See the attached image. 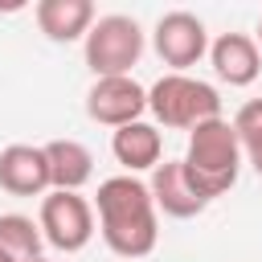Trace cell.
I'll return each mask as SVG.
<instances>
[{"instance_id": "7", "label": "cell", "mask_w": 262, "mask_h": 262, "mask_svg": "<svg viewBox=\"0 0 262 262\" xmlns=\"http://www.w3.org/2000/svg\"><path fill=\"white\" fill-rule=\"evenodd\" d=\"M147 111V90L123 74V78H94V86L86 90V115L111 131L127 127V123H139Z\"/></svg>"}, {"instance_id": "6", "label": "cell", "mask_w": 262, "mask_h": 262, "mask_svg": "<svg viewBox=\"0 0 262 262\" xmlns=\"http://www.w3.org/2000/svg\"><path fill=\"white\" fill-rule=\"evenodd\" d=\"M151 49L164 66H172V74H188V66H196L201 57H209V29L196 12L188 8H172L156 20L151 29Z\"/></svg>"}, {"instance_id": "1", "label": "cell", "mask_w": 262, "mask_h": 262, "mask_svg": "<svg viewBox=\"0 0 262 262\" xmlns=\"http://www.w3.org/2000/svg\"><path fill=\"white\" fill-rule=\"evenodd\" d=\"M94 217H98V233L106 242L111 254L135 262V258H147L160 242V213H156V201L147 192L143 180L135 176H106L94 192Z\"/></svg>"}, {"instance_id": "15", "label": "cell", "mask_w": 262, "mask_h": 262, "mask_svg": "<svg viewBox=\"0 0 262 262\" xmlns=\"http://www.w3.org/2000/svg\"><path fill=\"white\" fill-rule=\"evenodd\" d=\"M233 131H237L242 160L262 176V98H250V102L237 106V115H233Z\"/></svg>"}, {"instance_id": "18", "label": "cell", "mask_w": 262, "mask_h": 262, "mask_svg": "<svg viewBox=\"0 0 262 262\" xmlns=\"http://www.w3.org/2000/svg\"><path fill=\"white\" fill-rule=\"evenodd\" d=\"M0 262H16V258H8V254H4V250H0Z\"/></svg>"}, {"instance_id": "10", "label": "cell", "mask_w": 262, "mask_h": 262, "mask_svg": "<svg viewBox=\"0 0 262 262\" xmlns=\"http://www.w3.org/2000/svg\"><path fill=\"white\" fill-rule=\"evenodd\" d=\"M0 188L12 196H45L49 192V164L45 147L8 143L0 151Z\"/></svg>"}, {"instance_id": "19", "label": "cell", "mask_w": 262, "mask_h": 262, "mask_svg": "<svg viewBox=\"0 0 262 262\" xmlns=\"http://www.w3.org/2000/svg\"><path fill=\"white\" fill-rule=\"evenodd\" d=\"M33 262H53V258H33Z\"/></svg>"}, {"instance_id": "16", "label": "cell", "mask_w": 262, "mask_h": 262, "mask_svg": "<svg viewBox=\"0 0 262 262\" xmlns=\"http://www.w3.org/2000/svg\"><path fill=\"white\" fill-rule=\"evenodd\" d=\"M20 8H25L20 0H8V4H0V12H20Z\"/></svg>"}, {"instance_id": "11", "label": "cell", "mask_w": 262, "mask_h": 262, "mask_svg": "<svg viewBox=\"0 0 262 262\" xmlns=\"http://www.w3.org/2000/svg\"><path fill=\"white\" fill-rule=\"evenodd\" d=\"M33 16H37V29L49 41H57V45L86 41L90 25L98 20V12H94L90 0H37L33 4Z\"/></svg>"}, {"instance_id": "4", "label": "cell", "mask_w": 262, "mask_h": 262, "mask_svg": "<svg viewBox=\"0 0 262 262\" xmlns=\"http://www.w3.org/2000/svg\"><path fill=\"white\" fill-rule=\"evenodd\" d=\"M82 53H86V66L94 78H123L143 57V29L127 12H106L90 25Z\"/></svg>"}, {"instance_id": "13", "label": "cell", "mask_w": 262, "mask_h": 262, "mask_svg": "<svg viewBox=\"0 0 262 262\" xmlns=\"http://www.w3.org/2000/svg\"><path fill=\"white\" fill-rule=\"evenodd\" d=\"M41 147H45V164H49V188L82 192V184H90L94 156H90L86 143H78V139H49Z\"/></svg>"}, {"instance_id": "8", "label": "cell", "mask_w": 262, "mask_h": 262, "mask_svg": "<svg viewBox=\"0 0 262 262\" xmlns=\"http://www.w3.org/2000/svg\"><path fill=\"white\" fill-rule=\"evenodd\" d=\"M147 192H151V201H156V213H168V217H176V221H188V217H196V213L209 209V201H205L201 188L188 180V172H184L180 160L156 164V168H151V180H147Z\"/></svg>"}, {"instance_id": "5", "label": "cell", "mask_w": 262, "mask_h": 262, "mask_svg": "<svg viewBox=\"0 0 262 262\" xmlns=\"http://www.w3.org/2000/svg\"><path fill=\"white\" fill-rule=\"evenodd\" d=\"M37 225H41V237L57 254H78L94 237V205L82 192H57V188H49L41 196Z\"/></svg>"}, {"instance_id": "2", "label": "cell", "mask_w": 262, "mask_h": 262, "mask_svg": "<svg viewBox=\"0 0 262 262\" xmlns=\"http://www.w3.org/2000/svg\"><path fill=\"white\" fill-rule=\"evenodd\" d=\"M188 180L201 188L205 201H217L225 196L233 184H237V172H242V147H237V131L229 119H209L201 127L188 131V147L180 156Z\"/></svg>"}, {"instance_id": "12", "label": "cell", "mask_w": 262, "mask_h": 262, "mask_svg": "<svg viewBox=\"0 0 262 262\" xmlns=\"http://www.w3.org/2000/svg\"><path fill=\"white\" fill-rule=\"evenodd\" d=\"M111 156L127 168V176L151 172V168L160 164V156H164V135H160V127L147 123V119L127 123V127H119V131L111 135Z\"/></svg>"}, {"instance_id": "17", "label": "cell", "mask_w": 262, "mask_h": 262, "mask_svg": "<svg viewBox=\"0 0 262 262\" xmlns=\"http://www.w3.org/2000/svg\"><path fill=\"white\" fill-rule=\"evenodd\" d=\"M254 41H258V49H262V16H258V29H254Z\"/></svg>"}, {"instance_id": "3", "label": "cell", "mask_w": 262, "mask_h": 262, "mask_svg": "<svg viewBox=\"0 0 262 262\" xmlns=\"http://www.w3.org/2000/svg\"><path fill=\"white\" fill-rule=\"evenodd\" d=\"M147 111L156 123L172 127V131H192L209 119H221V94L217 86L192 78V74H164L151 82L147 90Z\"/></svg>"}, {"instance_id": "14", "label": "cell", "mask_w": 262, "mask_h": 262, "mask_svg": "<svg viewBox=\"0 0 262 262\" xmlns=\"http://www.w3.org/2000/svg\"><path fill=\"white\" fill-rule=\"evenodd\" d=\"M41 246H45V237H41V225L33 217H25V213H0V250L8 258L33 262V258H41Z\"/></svg>"}, {"instance_id": "9", "label": "cell", "mask_w": 262, "mask_h": 262, "mask_svg": "<svg viewBox=\"0 0 262 262\" xmlns=\"http://www.w3.org/2000/svg\"><path fill=\"white\" fill-rule=\"evenodd\" d=\"M209 66L221 82L250 86L262 74V49L250 33H221L217 41H209Z\"/></svg>"}]
</instances>
